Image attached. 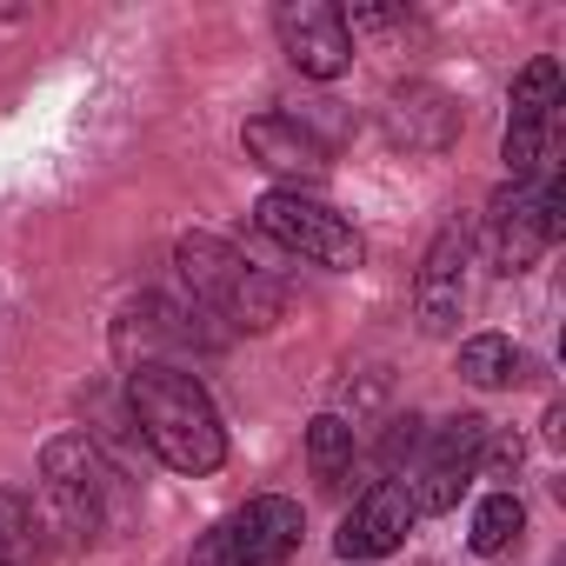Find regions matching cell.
<instances>
[{"label":"cell","mask_w":566,"mask_h":566,"mask_svg":"<svg viewBox=\"0 0 566 566\" xmlns=\"http://www.w3.org/2000/svg\"><path fill=\"white\" fill-rule=\"evenodd\" d=\"M559 240V174L513 180L486 200V253L500 273H526Z\"/></svg>","instance_id":"cell-6"},{"label":"cell","mask_w":566,"mask_h":566,"mask_svg":"<svg viewBox=\"0 0 566 566\" xmlns=\"http://www.w3.org/2000/svg\"><path fill=\"white\" fill-rule=\"evenodd\" d=\"M301 533H307L301 500L260 493V500L233 506V513L193 546V566H287V559L301 553Z\"/></svg>","instance_id":"cell-3"},{"label":"cell","mask_w":566,"mask_h":566,"mask_svg":"<svg viewBox=\"0 0 566 566\" xmlns=\"http://www.w3.org/2000/svg\"><path fill=\"white\" fill-rule=\"evenodd\" d=\"M413 307H420V334L447 340L467 314V227L447 220L420 260V280H413Z\"/></svg>","instance_id":"cell-10"},{"label":"cell","mask_w":566,"mask_h":566,"mask_svg":"<svg viewBox=\"0 0 566 566\" xmlns=\"http://www.w3.org/2000/svg\"><path fill=\"white\" fill-rule=\"evenodd\" d=\"M520 533H526V506H520V493H513V486H500V493H486V500H480L467 546H473V553H506Z\"/></svg>","instance_id":"cell-16"},{"label":"cell","mask_w":566,"mask_h":566,"mask_svg":"<svg viewBox=\"0 0 566 566\" xmlns=\"http://www.w3.org/2000/svg\"><path fill=\"white\" fill-rule=\"evenodd\" d=\"M127 407L147 433V447L160 453V467L174 473H213L227 460V427L207 400V387L174 367V360H140L127 380Z\"/></svg>","instance_id":"cell-1"},{"label":"cell","mask_w":566,"mask_h":566,"mask_svg":"<svg viewBox=\"0 0 566 566\" xmlns=\"http://www.w3.org/2000/svg\"><path fill=\"white\" fill-rule=\"evenodd\" d=\"M387 134H394L407 154H447L453 134H460V107H453L440 87L407 81V87H394V101H387Z\"/></svg>","instance_id":"cell-12"},{"label":"cell","mask_w":566,"mask_h":566,"mask_svg":"<svg viewBox=\"0 0 566 566\" xmlns=\"http://www.w3.org/2000/svg\"><path fill=\"white\" fill-rule=\"evenodd\" d=\"M460 380L467 387H513L520 380V347L506 340V334H473V340H460Z\"/></svg>","instance_id":"cell-15"},{"label":"cell","mask_w":566,"mask_h":566,"mask_svg":"<svg viewBox=\"0 0 566 566\" xmlns=\"http://www.w3.org/2000/svg\"><path fill=\"white\" fill-rule=\"evenodd\" d=\"M240 147H247L266 174L294 180V193L314 187V180H327V140H321L314 127H301L294 114H253V120L240 127Z\"/></svg>","instance_id":"cell-11"},{"label":"cell","mask_w":566,"mask_h":566,"mask_svg":"<svg viewBox=\"0 0 566 566\" xmlns=\"http://www.w3.org/2000/svg\"><path fill=\"white\" fill-rule=\"evenodd\" d=\"M413 493H407V473H394V480H374L360 500H354V513L340 520V539H334V553L340 559H387V553H400L407 546V533H413Z\"/></svg>","instance_id":"cell-9"},{"label":"cell","mask_w":566,"mask_h":566,"mask_svg":"<svg viewBox=\"0 0 566 566\" xmlns=\"http://www.w3.org/2000/svg\"><path fill=\"white\" fill-rule=\"evenodd\" d=\"M0 566H48L41 520L28 506V493H14V486H0Z\"/></svg>","instance_id":"cell-14"},{"label":"cell","mask_w":566,"mask_h":566,"mask_svg":"<svg viewBox=\"0 0 566 566\" xmlns=\"http://www.w3.org/2000/svg\"><path fill=\"white\" fill-rule=\"evenodd\" d=\"M174 260H180V280L193 287V301L213 321H227L233 334H273L280 314H287V287L273 273H260L240 247H227L220 233H180Z\"/></svg>","instance_id":"cell-2"},{"label":"cell","mask_w":566,"mask_h":566,"mask_svg":"<svg viewBox=\"0 0 566 566\" xmlns=\"http://www.w3.org/2000/svg\"><path fill=\"white\" fill-rule=\"evenodd\" d=\"M41 493H48L61 533L87 546V539L107 526L114 473H107V460H101V447H94L87 433H54V440L41 447Z\"/></svg>","instance_id":"cell-4"},{"label":"cell","mask_w":566,"mask_h":566,"mask_svg":"<svg viewBox=\"0 0 566 566\" xmlns=\"http://www.w3.org/2000/svg\"><path fill=\"white\" fill-rule=\"evenodd\" d=\"M486 420L480 413H453L447 427H433L420 467L407 473V493H413V513H453L460 493L480 480V453H486Z\"/></svg>","instance_id":"cell-7"},{"label":"cell","mask_w":566,"mask_h":566,"mask_svg":"<svg viewBox=\"0 0 566 566\" xmlns=\"http://www.w3.org/2000/svg\"><path fill=\"white\" fill-rule=\"evenodd\" d=\"M273 28H280L287 61L307 81H340L354 67V34H347V21H340L334 0H287V8L273 14Z\"/></svg>","instance_id":"cell-8"},{"label":"cell","mask_w":566,"mask_h":566,"mask_svg":"<svg viewBox=\"0 0 566 566\" xmlns=\"http://www.w3.org/2000/svg\"><path fill=\"white\" fill-rule=\"evenodd\" d=\"M354 427L340 420V413H321L314 427H307V460H314V480L327 486V493H347V480H354Z\"/></svg>","instance_id":"cell-13"},{"label":"cell","mask_w":566,"mask_h":566,"mask_svg":"<svg viewBox=\"0 0 566 566\" xmlns=\"http://www.w3.org/2000/svg\"><path fill=\"white\" fill-rule=\"evenodd\" d=\"M253 220H260V233L273 240V247H287V253H301V260H314V266H334V273H354L360 260H367V247H360V233L327 207V200H314V193H294V187H273V193H260V207H253Z\"/></svg>","instance_id":"cell-5"}]
</instances>
